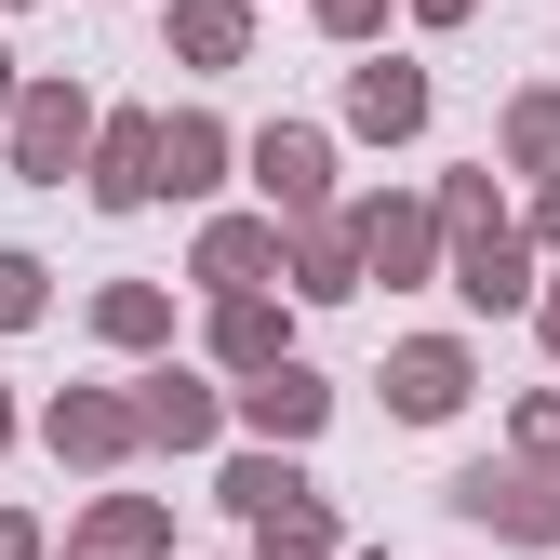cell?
<instances>
[{
	"label": "cell",
	"mask_w": 560,
	"mask_h": 560,
	"mask_svg": "<svg viewBox=\"0 0 560 560\" xmlns=\"http://www.w3.org/2000/svg\"><path fill=\"white\" fill-rule=\"evenodd\" d=\"M441 228H454V294H467V307H534V254H521V228L494 214L480 174L441 187Z\"/></svg>",
	"instance_id": "obj_1"
},
{
	"label": "cell",
	"mask_w": 560,
	"mask_h": 560,
	"mask_svg": "<svg viewBox=\"0 0 560 560\" xmlns=\"http://www.w3.org/2000/svg\"><path fill=\"white\" fill-rule=\"evenodd\" d=\"M228 508L254 521V560H334V508H320L280 454H241V467H228Z\"/></svg>",
	"instance_id": "obj_2"
},
{
	"label": "cell",
	"mask_w": 560,
	"mask_h": 560,
	"mask_svg": "<svg viewBox=\"0 0 560 560\" xmlns=\"http://www.w3.org/2000/svg\"><path fill=\"white\" fill-rule=\"evenodd\" d=\"M81 148H94V94H81V81H27V94H14V174H27V187H67Z\"/></svg>",
	"instance_id": "obj_3"
},
{
	"label": "cell",
	"mask_w": 560,
	"mask_h": 560,
	"mask_svg": "<svg viewBox=\"0 0 560 560\" xmlns=\"http://www.w3.org/2000/svg\"><path fill=\"white\" fill-rule=\"evenodd\" d=\"M454 508L480 521V534H508V547H560V494H547V467L521 454V467H467L454 480Z\"/></svg>",
	"instance_id": "obj_4"
},
{
	"label": "cell",
	"mask_w": 560,
	"mask_h": 560,
	"mask_svg": "<svg viewBox=\"0 0 560 560\" xmlns=\"http://www.w3.org/2000/svg\"><path fill=\"white\" fill-rule=\"evenodd\" d=\"M254 187H267V214L294 228V214H320V187H334V148H320L307 120H267V133H254Z\"/></svg>",
	"instance_id": "obj_5"
},
{
	"label": "cell",
	"mask_w": 560,
	"mask_h": 560,
	"mask_svg": "<svg viewBox=\"0 0 560 560\" xmlns=\"http://www.w3.org/2000/svg\"><path fill=\"white\" fill-rule=\"evenodd\" d=\"M347 241H361L374 280H428V254H441V200H361V214H347Z\"/></svg>",
	"instance_id": "obj_6"
},
{
	"label": "cell",
	"mask_w": 560,
	"mask_h": 560,
	"mask_svg": "<svg viewBox=\"0 0 560 560\" xmlns=\"http://www.w3.org/2000/svg\"><path fill=\"white\" fill-rule=\"evenodd\" d=\"M467 387H480V374H467V347H454V334H413L400 361H387V413H413V428H441Z\"/></svg>",
	"instance_id": "obj_7"
},
{
	"label": "cell",
	"mask_w": 560,
	"mask_h": 560,
	"mask_svg": "<svg viewBox=\"0 0 560 560\" xmlns=\"http://www.w3.org/2000/svg\"><path fill=\"white\" fill-rule=\"evenodd\" d=\"M81 161H94V200H107V214H148V200H161V120H107Z\"/></svg>",
	"instance_id": "obj_8"
},
{
	"label": "cell",
	"mask_w": 560,
	"mask_h": 560,
	"mask_svg": "<svg viewBox=\"0 0 560 560\" xmlns=\"http://www.w3.org/2000/svg\"><path fill=\"white\" fill-rule=\"evenodd\" d=\"M40 441H54V454H81V467H120L148 428H133V400H107V387H67V400L40 413Z\"/></svg>",
	"instance_id": "obj_9"
},
{
	"label": "cell",
	"mask_w": 560,
	"mask_h": 560,
	"mask_svg": "<svg viewBox=\"0 0 560 560\" xmlns=\"http://www.w3.org/2000/svg\"><path fill=\"white\" fill-rule=\"evenodd\" d=\"M320 413H334V387H320L307 361H267V374L241 387V428H254V441H307Z\"/></svg>",
	"instance_id": "obj_10"
},
{
	"label": "cell",
	"mask_w": 560,
	"mask_h": 560,
	"mask_svg": "<svg viewBox=\"0 0 560 560\" xmlns=\"http://www.w3.org/2000/svg\"><path fill=\"white\" fill-rule=\"evenodd\" d=\"M267 267H280V214H214L200 228V280H214V294H254Z\"/></svg>",
	"instance_id": "obj_11"
},
{
	"label": "cell",
	"mask_w": 560,
	"mask_h": 560,
	"mask_svg": "<svg viewBox=\"0 0 560 560\" xmlns=\"http://www.w3.org/2000/svg\"><path fill=\"white\" fill-rule=\"evenodd\" d=\"M133 428H148V441H174V454H200V441H214L228 428V413H214V387H200V374H148V400H133Z\"/></svg>",
	"instance_id": "obj_12"
},
{
	"label": "cell",
	"mask_w": 560,
	"mask_h": 560,
	"mask_svg": "<svg viewBox=\"0 0 560 560\" xmlns=\"http://www.w3.org/2000/svg\"><path fill=\"white\" fill-rule=\"evenodd\" d=\"M347 120L361 133H413L428 120V67H361V81H347Z\"/></svg>",
	"instance_id": "obj_13"
},
{
	"label": "cell",
	"mask_w": 560,
	"mask_h": 560,
	"mask_svg": "<svg viewBox=\"0 0 560 560\" xmlns=\"http://www.w3.org/2000/svg\"><path fill=\"white\" fill-rule=\"evenodd\" d=\"M174 54L187 67H241L254 54V14H241V0H174Z\"/></svg>",
	"instance_id": "obj_14"
},
{
	"label": "cell",
	"mask_w": 560,
	"mask_h": 560,
	"mask_svg": "<svg viewBox=\"0 0 560 560\" xmlns=\"http://www.w3.org/2000/svg\"><path fill=\"white\" fill-rule=\"evenodd\" d=\"M294 294H361V241L334 214H294Z\"/></svg>",
	"instance_id": "obj_15"
},
{
	"label": "cell",
	"mask_w": 560,
	"mask_h": 560,
	"mask_svg": "<svg viewBox=\"0 0 560 560\" xmlns=\"http://www.w3.org/2000/svg\"><path fill=\"white\" fill-rule=\"evenodd\" d=\"M214 361H228V374L294 361V347H280V307H267V294H228V307H214Z\"/></svg>",
	"instance_id": "obj_16"
},
{
	"label": "cell",
	"mask_w": 560,
	"mask_h": 560,
	"mask_svg": "<svg viewBox=\"0 0 560 560\" xmlns=\"http://www.w3.org/2000/svg\"><path fill=\"white\" fill-rule=\"evenodd\" d=\"M148 547H161V508H148V494H107V508L81 521V560H148Z\"/></svg>",
	"instance_id": "obj_17"
},
{
	"label": "cell",
	"mask_w": 560,
	"mask_h": 560,
	"mask_svg": "<svg viewBox=\"0 0 560 560\" xmlns=\"http://www.w3.org/2000/svg\"><path fill=\"white\" fill-rule=\"evenodd\" d=\"M214 161H228V133L200 120V107H174L161 120V187H214Z\"/></svg>",
	"instance_id": "obj_18"
},
{
	"label": "cell",
	"mask_w": 560,
	"mask_h": 560,
	"mask_svg": "<svg viewBox=\"0 0 560 560\" xmlns=\"http://www.w3.org/2000/svg\"><path fill=\"white\" fill-rule=\"evenodd\" d=\"M94 334H107V347H161V334H174V307L148 294V280H107V294H94Z\"/></svg>",
	"instance_id": "obj_19"
},
{
	"label": "cell",
	"mask_w": 560,
	"mask_h": 560,
	"mask_svg": "<svg viewBox=\"0 0 560 560\" xmlns=\"http://www.w3.org/2000/svg\"><path fill=\"white\" fill-rule=\"evenodd\" d=\"M508 161L521 174H560V94H521L508 107Z\"/></svg>",
	"instance_id": "obj_20"
},
{
	"label": "cell",
	"mask_w": 560,
	"mask_h": 560,
	"mask_svg": "<svg viewBox=\"0 0 560 560\" xmlns=\"http://www.w3.org/2000/svg\"><path fill=\"white\" fill-rule=\"evenodd\" d=\"M40 320V254H0V334Z\"/></svg>",
	"instance_id": "obj_21"
},
{
	"label": "cell",
	"mask_w": 560,
	"mask_h": 560,
	"mask_svg": "<svg viewBox=\"0 0 560 560\" xmlns=\"http://www.w3.org/2000/svg\"><path fill=\"white\" fill-rule=\"evenodd\" d=\"M521 454H534V467H560V400H521Z\"/></svg>",
	"instance_id": "obj_22"
},
{
	"label": "cell",
	"mask_w": 560,
	"mask_h": 560,
	"mask_svg": "<svg viewBox=\"0 0 560 560\" xmlns=\"http://www.w3.org/2000/svg\"><path fill=\"white\" fill-rule=\"evenodd\" d=\"M320 27H334V40H374V27H387V0H320Z\"/></svg>",
	"instance_id": "obj_23"
},
{
	"label": "cell",
	"mask_w": 560,
	"mask_h": 560,
	"mask_svg": "<svg viewBox=\"0 0 560 560\" xmlns=\"http://www.w3.org/2000/svg\"><path fill=\"white\" fill-rule=\"evenodd\" d=\"M0 560H40V534H27V521H0Z\"/></svg>",
	"instance_id": "obj_24"
},
{
	"label": "cell",
	"mask_w": 560,
	"mask_h": 560,
	"mask_svg": "<svg viewBox=\"0 0 560 560\" xmlns=\"http://www.w3.org/2000/svg\"><path fill=\"white\" fill-rule=\"evenodd\" d=\"M534 241H560V174H547V200H534Z\"/></svg>",
	"instance_id": "obj_25"
},
{
	"label": "cell",
	"mask_w": 560,
	"mask_h": 560,
	"mask_svg": "<svg viewBox=\"0 0 560 560\" xmlns=\"http://www.w3.org/2000/svg\"><path fill=\"white\" fill-rule=\"evenodd\" d=\"M534 320H547V347H560V280H547V294H534Z\"/></svg>",
	"instance_id": "obj_26"
},
{
	"label": "cell",
	"mask_w": 560,
	"mask_h": 560,
	"mask_svg": "<svg viewBox=\"0 0 560 560\" xmlns=\"http://www.w3.org/2000/svg\"><path fill=\"white\" fill-rule=\"evenodd\" d=\"M413 14H428V27H454V14H467V0H413Z\"/></svg>",
	"instance_id": "obj_27"
},
{
	"label": "cell",
	"mask_w": 560,
	"mask_h": 560,
	"mask_svg": "<svg viewBox=\"0 0 560 560\" xmlns=\"http://www.w3.org/2000/svg\"><path fill=\"white\" fill-rule=\"evenodd\" d=\"M0 107H14V54H0Z\"/></svg>",
	"instance_id": "obj_28"
},
{
	"label": "cell",
	"mask_w": 560,
	"mask_h": 560,
	"mask_svg": "<svg viewBox=\"0 0 560 560\" xmlns=\"http://www.w3.org/2000/svg\"><path fill=\"white\" fill-rule=\"evenodd\" d=\"M0 441H14V400H0Z\"/></svg>",
	"instance_id": "obj_29"
}]
</instances>
